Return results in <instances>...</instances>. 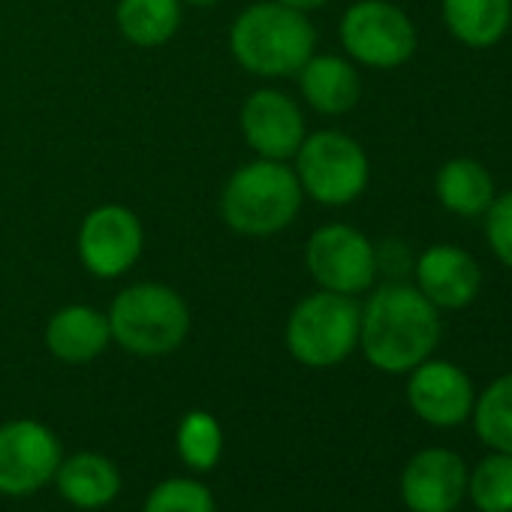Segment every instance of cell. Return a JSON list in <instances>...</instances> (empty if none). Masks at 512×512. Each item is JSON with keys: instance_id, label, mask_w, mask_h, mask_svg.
<instances>
[{"instance_id": "obj_8", "label": "cell", "mask_w": 512, "mask_h": 512, "mask_svg": "<svg viewBox=\"0 0 512 512\" xmlns=\"http://www.w3.org/2000/svg\"><path fill=\"white\" fill-rule=\"evenodd\" d=\"M305 269L320 290L362 296L377 284L380 250L350 223H323L308 235Z\"/></svg>"}, {"instance_id": "obj_19", "label": "cell", "mask_w": 512, "mask_h": 512, "mask_svg": "<svg viewBox=\"0 0 512 512\" xmlns=\"http://www.w3.org/2000/svg\"><path fill=\"white\" fill-rule=\"evenodd\" d=\"M55 479H58L61 494L73 506H82V509L106 506L121 491V473H118V467L109 458L94 455V452H82V455H73L70 461L58 464Z\"/></svg>"}, {"instance_id": "obj_15", "label": "cell", "mask_w": 512, "mask_h": 512, "mask_svg": "<svg viewBox=\"0 0 512 512\" xmlns=\"http://www.w3.org/2000/svg\"><path fill=\"white\" fill-rule=\"evenodd\" d=\"M302 100L329 118L347 115L362 100V76L347 55H311L296 73Z\"/></svg>"}, {"instance_id": "obj_4", "label": "cell", "mask_w": 512, "mask_h": 512, "mask_svg": "<svg viewBox=\"0 0 512 512\" xmlns=\"http://www.w3.org/2000/svg\"><path fill=\"white\" fill-rule=\"evenodd\" d=\"M106 317L112 341L133 356H166L190 332V308L181 293L154 281L121 290Z\"/></svg>"}, {"instance_id": "obj_9", "label": "cell", "mask_w": 512, "mask_h": 512, "mask_svg": "<svg viewBox=\"0 0 512 512\" xmlns=\"http://www.w3.org/2000/svg\"><path fill=\"white\" fill-rule=\"evenodd\" d=\"M76 250L82 266L100 278V281H115L124 278L145 250V226L136 211L118 202L97 205L85 214L79 235H76Z\"/></svg>"}, {"instance_id": "obj_26", "label": "cell", "mask_w": 512, "mask_h": 512, "mask_svg": "<svg viewBox=\"0 0 512 512\" xmlns=\"http://www.w3.org/2000/svg\"><path fill=\"white\" fill-rule=\"evenodd\" d=\"M278 4H284V7H293V10H299V13H314V10H323L329 0H278Z\"/></svg>"}, {"instance_id": "obj_14", "label": "cell", "mask_w": 512, "mask_h": 512, "mask_svg": "<svg viewBox=\"0 0 512 512\" xmlns=\"http://www.w3.org/2000/svg\"><path fill=\"white\" fill-rule=\"evenodd\" d=\"M467 473L452 449H422L401 473V497L410 512H452L467 497Z\"/></svg>"}, {"instance_id": "obj_2", "label": "cell", "mask_w": 512, "mask_h": 512, "mask_svg": "<svg viewBox=\"0 0 512 512\" xmlns=\"http://www.w3.org/2000/svg\"><path fill=\"white\" fill-rule=\"evenodd\" d=\"M229 52L250 76L290 79L317 52V31L308 13L284 7L278 0H260L235 16Z\"/></svg>"}, {"instance_id": "obj_20", "label": "cell", "mask_w": 512, "mask_h": 512, "mask_svg": "<svg viewBox=\"0 0 512 512\" xmlns=\"http://www.w3.org/2000/svg\"><path fill=\"white\" fill-rule=\"evenodd\" d=\"M115 25L139 49L163 46L181 28V0H118Z\"/></svg>"}, {"instance_id": "obj_27", "label": "cell", "mask_w": 512, "mask_h": 512, "mask_svg": "<svg viewBox=\"0 0 512 512\" xmlns=\"http://www.w3.org/2000/svg\"><path fill=\"white\" fill-rule=\"evenodd\" d=\"M214 4H220V0H181V7H196V10H208Z\"/></svg>"}, {"instance_id": "obj_21", "label": "cell", "mask_w": 512, "mask_h": 512, "mask_svg": "<svg viewBox=\"0 0 512 512\" xmlns=\"http://www.w3.org/2000/svg\"><path fill=\"white\" fill-rule=\"evenodd\" d=\"M473 428L494 452L512 455V371L491 380L473 401Z\"/></svg>"}, {"instance_id": "obj_16", "label": "cell", "mask_w": 512, "mask_h": 512, "mask_svg": "<svg viewBox=\"0 0 512 512\" xmlns=\"http://www.w3.org/2000/svg\"><path fill=\"white\" fill-rule=\"evenodd\" d=\"M112 344L109 317L91 305H67L46 326V347L67 365L94 362Z\"/></svg>"}, {"instance_id": "obj_6", "label": "cell", "mask_w": 512, "mask_h": 512, "mask_svg": "<svg viewBox=\"0 0 512 512\" xmlns=\"http://www.w3.org/2000/svg\"><path fill=\"white\" fill-rule=\"evenodd\" d=\"M362 305L356 296L317 290L305 296L287 320V350L308 368H335L359 347Z\"/></svg>"}, {"instance_id": "obj_13", "label": "cell", "mask_w": 512, "mask_h": 512, "mask_svg": "<svg viewBox=\"0 0 512 512\" xmlns=\"http://www.w3.org/2000/svg\"><path fill=\"white\" fill-rule=\"evenodd\" d=\"M413 287L437 311H464L482 290V269L467 247L437 241L416 256Z\"/></svg>"}, {"instance_id": "obj_12", "label": "cell", "mask_w": 512, "mask_h": 512, "mask_svg": "<svg viewBox=\"0 0 512 512\" xmlns=\"http://www.w3.org/2000/svg\"><path fill=\"white\" fill-rule=\"evenodd\" d=\"M407 401L413 413L434 428H458L470 419L476 389L464 368L446 359H425L410 371Z\"/></svg>"}, {"instance_id": "obj_25", "label": "cell", "mask_w": 512, "mask_h": 512, "mask_svg": "<svg viewBox=\"0 0 512 512\" xmlns=\"http://www.w3.org/2000/svg\"><path fill=\"white\" fill-rule=\"evenodd\" d=\"M482 235L494 260L512 272V190H497L494 202L482 214Z\"/></svg>"}, {"instance_id": "obj_17", "label": "cell", "mask_w": 512, "mask_h": 512, "mask_svg": "<svg viewBox=\"0 0 512 512\" xmlns=\"http://www.w3.org/2000/svg\"><path fill=\"white\" fill-rule=\"evenodd\" d=\"M434 196L443 211L473 220L488 211L497 196V181L491 169L473 157H452L434 175Z\"/></svg>"}, {"instance_id": "obj_11", "label": "cell", "mask_w": 512, "mask_h": 512, "mask_svg": "<svg viewBox=\"0 0 512 512\" xmlns=\"http://www.w3.org/2000/svg\"><path fill=\"white\" fill-rule=\"evenodd\" d=\"M238 124L247 148L263 160L290 163L308 136L302 106L278 88L253 91L241 106Z\"/></svg>"}, {"instance_id": "obj_1", "label": "cell", "mask_w": 512, "mask_h": 512, "mask_svg": "<svg viewBox=\"0 0 512 512\" xmlns=\"http://www.w3.org/2000/svg\"><path fill=\"white\" fill-rule=\"evenodd\" d=\"M440 335V311L413 284L389 281L362 305L359 347L383 374H410L434 356Z\"/></svg>"}, {"instance_id": "obj_3", "label": "cell", "mask_w": 512, "mask_h": 512, "mask_svg": "<svg viewBox=\"0 0 512 512\" xmlns=\"http://www.w3.org/2000/svg\"><path fill=\"white\" fill-rule=\"evenodd\" d=\"M305 193L290 163L256 157L238 166L220 190L223 223L247 238L284 232L302 211Z\"/></svg>"}, {"instance_id": "obj_10", "label": "cell", "mask_w": 512, "mask_h": 512, "mask_svg": "<svg viewBox=\"0 0 512 512\" xmlns=\"http://www.w3.org/2000/svg\"><path fill=\"white\" fill-rule=\"evenodd\" d=\"M61 464L58 437L34 422L16 419L0 425V494L22 497L43 488Z\"/></svg>"}, {"instance_id": "obj_22", "label": "cell", "mask_w": 512, "mask_h": 512, "mask_svg": "<svg viewBox=\"0 0 512 512\" xmlns=\"http://www.w3.org/2000/svg\"><path fill=\"white\" fill-rule=\"evenodd\" d=\"M467 497L479 512H512V455H485L473 473H467Z\"/></svg>"}, {"instance_id": "obj_18", "label": "cell", "mask_w": 512, "mask_h": 512, "mask_svg": "<svg viewBox=\"0 0 512 512\" xmlns=\"http://www.w3.org/2000/svg\"><path fill=\"white\" fill-rule=\"evenodd\" d=\"M449 37L467 49H494L512 28V0H440Z\"/></svg>"}, {"instance_id": "obj_23", "label": "cell", "mask_w": 512, "mask_h": 512, "mask_svg": "<svg viewBox=\"0 0 512 512\" xmlns=\"http://www.w3.org/2000/svg\"><path fill=\"white\" fill-rule=\"evenodd\" d=\"M223 449V431L217 419L205 410H193L181 419L178 425V452L187 467L193 470H208L217 464Z\"/></svg>"}, {"instance_id": "obj_24", "label": "cell", "mask_w": 512, "mask_h": 512, "mask_svg": "<svg viewBox=\"0 0 512 512\" xmlns=\"http://www.w3.org/2000/svg\"><path fill=\"white\" fill-rule=\"evenodd\" d=\"M145 512H214V497L196 479H169L151 491Z\"/></svg>"}, {"instance_id": "obj_5", "label": "cell", "mask_w": 512, "mask_h": 512, "mask_svg": "<svg viewBox=\"0 0 512 512\" xmlns=\"http://www.w3.org/2000/svg\"><path fill=\"white\" fill-rule=\"evenodd\" d=\"M293 172L305 199L326 208H344L365 196L371 160L359 139L341 130L308 133L293 157Z\"/></svg>"}, {"instance_id": "obj_7", "label": "cell", "mask_w": 512, "mask_h": 512, "mask_svg": "<svg viewBox=\"0 0 512 512\" xmlns=\"http://www.w3.org/2000/svg\"><path fill=\"white\" fill-rule=\"evenodd\" d=\"M338 40L344 55L368 70H398L419 49L413 19L392 0H356L341 16Z\"/></svg>"}]
</instances>
